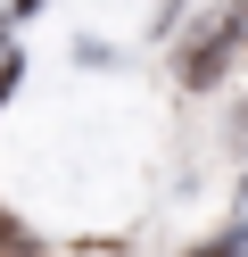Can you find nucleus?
I'll return each mask as SVG.
<instances>
[{
  "label": "nucleus",
  "instance_id": "1",
  "mask_svg": "<svg viewBox=\"0 0 248 257\" xmlns=\"http://www.w3.org/2000/svg\"><path fill=\"white\" fill-rule=\"evenodd\" d=\"M223 50H231V34H207V42H198V50H190V83H215Z\"/></svg>",
  "mask_w": 248,
  "mask_h": 257
},
{
  "label": "nucleus",
  "instance_id": "2",
  "mask_svg": "<svg viewBox=\"0 0 248 257\" xmlns=\"http://www.w3.org/2000/svg\"><path fill=\"white\" fill-rule=\"evenodd\" d=\"M231 240H248V183H240V216H231Z\"/></svg>",
  "mask_w": 248,
  "mask_h": 257
},
{
  "label": "nucleus",
  "instance_id": "3",
  "mask_svg": "<svg viewBox=\"0 0 248 257\" xmlns=\"http://www.w3.org/2000/svg\"><path fill=\"white\" fill-rule=\"evenodd\" d=\"M215 257H248V240H223V249H215Z\"/></svg>",
  "mask_w": 248,
  "mask_h": 257
},
{
  "label": "nucleus",
  "instance_id": "4",
  "mask_svg": "<svg viewBox=\"0 0 248 257\" xmlns=\"http://www.w3.org/2000/svg\"><path fill=\"white\" fill-rule=\"evenodd\" d=\"M17 9H33V0H17Z\"/></svg>",
  "mask_w": 248,
  "mask_h": 257
}]
</instances>
